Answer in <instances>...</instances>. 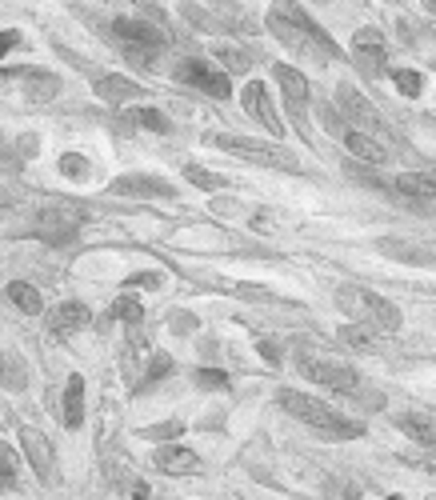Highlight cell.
<instances>
[{
	"instance_id": "cell-1",
	"label": "cell",
	"mask_w": 436,
	"mask_h": 500,
	"mask_svg": "<svg viewBox=\"0 0 436 500\" xmlns=\"http://www.w3.org/2000/svg\"><path fill=\"white\" fill-rule=\"evenodd\" d=\"M269 29L280 45L296 48L301 56H316V60H340V48L321 24L312 21L304 8H296L293 0H277L269 8Z\"/></svg>"
},
{
	"instance_id": "cell-3",
	"label": "cell",
	"mask_w": 436,
	"mask_h": 500,
	"mask_svg": "<svg viewBox=\"0 0 436 500\" xmlns=\"http://www.w3.org/2000/svg\"><path fill=\"white\" fill-rule=\"evenodd\" d=\"M337 305L345 308V316H353L356 324L372 332H397L400 329V308L392 300H384L380 292L372 289H361V284H345L337 292Z\"/></svg>"
},
{
	"instance_id": "cell-31",
	"label": "cell",
	"mask_w": 436,
	"mask_h": 500,
	"mask_svg": "<svg viewBox=\"0 0 436 500\" xmlns=\"http://www.w3.org/2000/svg\"><path fill=\"white\" fill-rule=\"evenodd\" d=\"M337 336H340L345 344H353V349H361V352L372 349V329H364V324H340Z\"/></svg>"
},
{
	"instance_id": "cell-13",
	"label": "cell",
	"mask_w": 436,
	"mask_h": 500,
	"mask_svg": "<svg viewBox=\"0 0 436 500\" xmlns=\"http://www.w3.org/2000/svg\"><path fill=\"white\" fill-rule=\"evenodd\" d=\"M21 448H24V456H29V464L37 469V477L53 480L56 461H53V444H48V436L37 433V428H21Z\"/></svg>"
},
{
	"instance_id": "cell-24",
	"label": "cell",
	"mask_w": 436,
	"mask_h": 500,
	"mask_svg": "<svg viewBox=\"0 0 436 500\" xmlns=\"http://www.w3.org/2000/svg\"><path fill=\"white\" fill-rule=\"evenodd\" d=\"M24 81H29V97L32 100H53L61 81L53 73H37V68H24Z\"/></svg>"
},
{
	"instance_id": "cell-38",
	"label": "cell",
	"mask_w": 436,
	"mask_h": 500,
	"mask_svg": "<svg viewBox=\"0 0 436 500\" xmlns=\"http://www.w3.org/2000/svg\"><path fill=\"white\" fill-rule=\"evenodd\" d=\"M16 45H21V32H13V29H4V32H0V56H4V53H13Z\"/></svg>"
},
{
	"instance_id": "cell-22",
	"label": "cell",
	"mask_w": 436,
	"mask_h": 500,
	"mask_svg": "<svg viewBox=\"0 0 436 500\" xmlns=\"http://www.w3.org/2000/svg\"><path fill=\"white\" fill-rule=\"evenodd\" d=\"M397 193L432 201L436 196V172H405V177H397Z\"/></svg>"
},
{
	"instance_id": "cell-42",
	"label": "cell",
	"mask_w": 436,
	"mask_h": 500,
	"mask_svg": "<svg viewBox=\"0 0 436 500\" xmlns=\"http://www.w3.org/2000/svg\"><path fill=\"white\" fill-rule=\"evenodd\" d=\"M389 500H405V496H389Z\"/></svg>"
},
{
	"instance_id": "cell-27",
	"label": "cell",
	"mask_w": 436,
	"mask_h": 500,
	"mask_svg": "<svg viewBox=\"0 0 436 500\" xmlns=\"http://www.w3.org/2000/svg\"><path fill=\"white\" fill-rule=\"evenodd\" d=\"M384 253L389 256H397V261H413V264H436V256L432 253H424V248H413V245H405V240H384Z\"/></svg>"
},
{
	"instance_id": "cell-39",
	"label": "cell",
	"mask_w": 436,
	"mask_h": 500,
	"mask_svg": "<svg viewBox=\"0 0 436 500\" xmlns=\"http://www.w3.org/2000/svg\"><path fill=\"white\" fill-rule=\"evenodd\" d=\"M261 357H269V360H280L277 344H272V341H261Z\"/></svg>"
},
{
	"instance_id": "cell-20",
	"label": "cell",
	"mask_w": 436,
	"mask_h": 500,
	"mask_svg": "<svg viewBox=\"0 0 436 500\" xmlns=\"http://www.w3.org/2000/svg\"><path fill=\"white\" fill-rule=\"evenodd\" d=\"M397 428H400L405 436H413L416 444H424V448H432V453H436V420L421 417V412H400V417H397Z\"/></svg>"
},
{
	"instance_id": "cell-12",
	"label": "cell",
	"mask_w": 436,
	"mask_h": 500,
	"mask_svg": "<svg viewBox=\"0 0 436 500\" xmlns=\"http://www.w3.org/2000/svg\"><path fill=\"white\" fill-rule=\"evenodd\" d=\"M337 108L348 116V125H356V128H380V112H376L369 105V97H361L353 84H340V89H337Z\"/></svg>"
},
{
	"instance_id": "cell-23",
	"label": "cell",
	"mask_w": 436,
	"mask_h": 500,
	"mask_svg": "<svg viewBox=\"0 0 436 500\" xmlns=\"http://www.w3.org/2000/svg\"><path fill=\"white\" fill-rule=\"evenodd\" d=\"M4 297L13 300L21 313H29V316H40V308H45V300H40V292L32 289V284H24V280H13L4 289Z\"/></svg>"
},
{
	"instance_id": "cell-7",
	"label": "cell",
	"mask_w": 436,
	"mask_h": 500,
	"mask_svg": "<svg viewBox=\"0 0 436 500\" xmlns=\"http://www.w3.org/2000/svg\"><path fill=\"white\" fill-rule=\"evenodd\" d=\"M241 105H244L249 116L261 120L272 136H285V120H280L277 105H272V92L264 89V81H249V84H244V89H241Z\"/></svg>"
},
{
	"instance_id": "cell-15",
	"label": "cell",
	"mask_w": 436,
	"mask_h": 500,
	"mask_svg": "<svg viewBox=\"0 0 436 500\" xmlns=\"http://www.w3.org/2000/svg\"><path fill=\"white\" fill-rule=\"evenodd\" d=\"M340 141H345V149L353 152V157H361L364 165H384V160H389L384 144L376 141V136L364 133V128H345V133H340Z\"/></svg>"
},
{
	"instance_id": "cell-28",
	"label": "cell",
	"mask_w": 436,
	"mask_h": 500,
	"mask_svg": "<svg viewBox=\"0 0 436 500\" xmlns=\"http://www.w3.org/2000/svg\"><path fill=\"white\" fill-rule=\"evenodd\" d=\"M108 316H113V321H124V324H141L144 308H141V300L136 297H116L113 308H108Z\"/></svg>"
},
{
	"instance_id": "cell-21",
	"label": "cell",
	"mask_w": 436,
	"mask_h": 500,
	"mask_svg": "<svg viewBox=\"0 0 436 500\" xmlns=\"http://www.w3.org/2000/svg\"><path fill=\"white\" fill-rule=\"evenodd\" d=\"M84 425V376H68L64 384V428H81Z\"/></svg>"
},
{
	"instance_id": "cell-40",
	"label": "cell",
	"mask_w": 436,
	"mask_h": 500,
	"mask_svg": "<svg viewBox=\"0 0 436 500\" xmlns=\"http://www.w3.org/2000/svg\"><path fill=\"white\" fill-rule=\"evenodd\" d=\"M133 500H149V488H144V485H136V493H133Z\"/></svg>"
},
{
	"instance_id": "cell-25",
	"label": "cell",
	"mask_w": 436,
	"mask_h": 500,
	"mask_svg": "<svg viewBox=\"0 0 436 500\" xmlns=\"http://www.w3.org/2000/svg\"><path fill=\"white\" fill-rule=\"evenodd\" d=\"M124 125H141V128H149V133H168V128H173L165 112H157V108H128Z\"/></svg>"
},
{
	"instance_id": "cell-35",
	"label": "cell",
	"mask_w": 436,
	"mask_h": 500,
	"mask_svg": "<svg viewBox=\"0 0 436 500\" xmlns=\"http://www.w3.org/2000/svg\"><path fill=\"white\" fill-rule=\"evenodd\" d=\"M0 477L8 480V485H16V453L0 441Z\"/></svg>"
},
{
	"instance_id": "cell-2",
	"label": "cell",
	"mask_w": 436,
	"mask_h": 500,
	"mask_svg": "<svg viewBox=\"0 0 436 500\" xmlns=\"http://www.w3.org/2000/svg\"><path fill=\"white\" fill-rule=\"evenodd\" d=\"M277 404L288 412V417L304 420V425H312L316 433L332 436V441H356V436H364V425H361V420L340 417V412L332 409V404L316 401V396H309V392L280 389V392H277Z\"/></svg>"
},
{
	"instance_id": "cell-37",
	"label": "cell",
	"mask_w": 436,
	"mask_h": 500,
	"mask_svg": "<svg viewBox=\"0 0 436 500\" xmlns=\"http://www.w3.org/2000/svg\"><path fill=\"white\" fill-rule=\"evenodd\" d=\"M124 284H133V289H160V272H141V277H128Z\"/></svg>"
},
{
	"instance_id": "cell-4",
	"label": "cell",
	"mask_w": 436,
	"mask_h": 500,
	"mask_svg": "<svg viewBox=\"0 0 436 500\" xmlns=\"http://www.w3.org/2000/svg\"><path fill=\"white\" fill-rule=\"evenodd\" d=\"M296 368L304 373V381H316V384H324V389L345 392V396H361V384H356L361 376H356L348 365H340V360L324 357V352L301 349L296 352Z\"/></svg>"
},
{
	"instance_id": "cell-17",
	"label": "cell",
	"mask_w": 436,
	"mask_h": 500,
	"mask_svg": "<svg viewBox=\"0 0 436 500\" xmlns=\"http://www.w3.org/2000/svg\"><path fill=\"white\" fill-rule=\"evenodd\" d=\"M157 469H165V472H173V477H188V472H196L201 469V456L192 453V448H184V444H165V448H157Z\"/></svg>"
},
{
	"instance_id": "cell-5",
	"label": "cell",
	"mask_w": 436,
	"mask_h": 500,
	"mask_svg": "<svg viewBox=\"0 0 436 500\" xmlns=\"http://www.w3.org/2000/svg\"><path fill=\"white\" fill-rule=\"evenodd\" d=\"M217 149L233 152V157H244L249 165H264V168H280V172H301L296 157L288 149H277V144H261L252 136H217Z\"/></svg>"
},
{
	"instance_id": "cell-30",
	"label": "cell",
	"mask_w": 436,
	"mask_h": 500,
	"mask_svg": "<svg viewBox=\"0 0 436 500\" xmlns=\"http://www.w3.org/2000/svg\"><path fill=\"white\" fill-rule=\"evenodd\" d=\"M392 84H397L405 97H421L424 89V76L416 73V68H392Z\"/></svg>"
},
{
	"instance_id": "cell-14",
	"label": "cell",
	"mask_w": 436,
	"mask_h": 500,
	"mask_svg": "<svg viewBox=\"0 0 436 500\" xmlns=\"http://www.w3.org/2000/svg\"><path fill=\"white\" fill-rule=\"evenodd\" d=\"M92 313L81 305V300H64V305H56V313L48 316V329H53L56 336H73L81 329H89Z\"/></svg>"
},
{
	"instance_id": "cell-29",
	"label": "cell",
	"mask_w": 436,
	"mask_h": 500,
	"mask_svg": "<svg viewBox=\"0 0 436 500\" xmlns=\"http://www.w3.org/2000/svg\"><path fill=\"white\" fill-rule=\"evenodd\" d=\"M184 180H188V185H196V188H209V193H212V188H228V180L220 177V172H209V168H201V165H188L184 168Z\"/></svg>"
},
{
	"instance_id": "cell-32",
	"label": "cell",
	"mask_w": 436,
	"mask_h": 500,
	"mask_svg": "<svg viewBox=\"0 0 436 500\" xmlns=\"http://www.w3.org/2000/svg\"><path fill=\"white\" fill-rule=\"evenodd\" d=\"M61 172H64V177H73V180H84V177H89V160H84L81 152H64V157H61Z\"/></svg>"
},
{
	"instance_id": "cell-8",
	"label": "cell",
	"mask_w": 436,
	"mask_h": 500,
	"mask_svg": "<svg viewBox=\"0 0 436 500\" xmlns=\"http://www.w3.org/2000/svg\"><path fill=\"white\" fill-rule=\"evenodd\" d=\"M353 60L364 68V76H384V60H389V45H384L380 29H356L353 37Z\"/></svg>"
},
{
	"instance_id": "cell-43",
	"label": "cell",
	"mask_w": 436,
	"mask_h": 500,
	"mask_svg": "<svg viewBox=\"0 0 436 500\" xmlns=\"http://www.w3.org/2000/svg\"><path fill=\"white\" fill-rule=\"evenodd\" d=\"M0 76H8V73H0Z\"/></svg>"
},
{
	"instance_id": "cell-16",
	"label": "cell",
	"mask_w": 436,
	"mask_h": 500,
	"mask_svg": "<svg viewBox=\"0 0 436 500\" xmlns=\"http://www.w3.org/2000/svg\"><path fill=\"white\" fill-rule=\"evenodd\" d=\"M113 193H121V196H173V185H168L165 177H116L113 180Z\"/></svg>"
},
{
	"instance_id": "cell-18",
	"label": "cell",
	"mask_w": 436,
	"mask_h": 500,
	"mask_svg": "<svg viewBox=\"0 0 436 500\" xmlns=\"http://www.w3.org/2000/svg\"><path fill=\"white\" fill-rule=\"evenodd\" d=\"M97 97L108 100V105H124V100H141L144 89L136 81H128V76H97Z\"/></svg>"
},
{
	"instance_id": "cell-26",
	"label": "cell",
	"mask_w": 436,
	"mask_h": 500,
	"mask_svg": "<svg viewBox=\"0 0 436 500\" xmlns=\"http://www.w3.org/2000/svg\"><path fill=\"white\" fill-rule=\"evenodd\" d=\"M212 56H217L220 68H228V73H249L252 68V56L244 53V48H236V45H217L212 48Z\"/></svg>"
},
{
	"instance_id": "cell-11",
	"label": "cell",
	"mask_w": 436,
	"mask_h": 500,
	"mask_svg": "<svg viewBox=\"0 0 436 500\" xmlns=\"http://www.w3.org/2000/svg\"><path fill=\"white\" fill-rule=\"evenodd\" d=\"M113 37L121 40L124 48H149V53H157V48L165 45V32L152 29V24H144V21H133V16L113 21Z\"/></svg>"
},
{
	"instance_id": "cell-6",
	"label": "cell",
	"mask_w": 436,
	"mask_h": 500,
	"mask_svg": "<svg viewBox=\"0 0 436 500\" xmlns=\"http://www.w3.org/2000/svg\"><path fill=\"white\" fill-rule=\"evenodd\" d=\"M173 76L181 84H192V89L209 92V97H217V100L233 97V76H228L225 68H212L209 60H181V65L173 68Z\"/></svg>"
},
{
	"instance_id": "cell-36",
	"label": "cell",
	"mask_w": 436,
	"mask_h": 500,
	"mask_svg": "<svg viewBox=\"0 0 436 500\" xmlns=\"http://www.w3.org/2000/svg\"><path fill=\"white\" fill-rule=\"evenodd\" d=\"M165 373H173V360H168V357H157V360H152V368L144 373V384H157Z\"/></svg>"
},
{
	"instance_id": "cell-34",
	"label": "cell",
	"mask_w": 436,
	"mask_h": 500,
	"mask_svg": "<svg viewBox=\"0 0 436 500\" xmlns=\"http://www.w3.org/2000/svg\"><path fill=\"white\" fill-rule=\"evenodd\" d=\"M196 384L201 389H228V376L220 368H196Z\"/></svg>"
},
{
	"instance_id": "cell-41",
	"label": "cell",
	"mask_w": 436,
	"mask_h": 500,
	"mask_svg": "<svg viewBox=\"0 0 436 500\" xmlns=\"http://www.w3.org/2000/svg\"><path fill=\"white\" fill-rule=\"evenodd\" d=\"M424 4H429V8H436V0H424Z\"/></svg>"
},
{
	"instance_id": "cell-44",
	"label": "cell",
	"mask_w": 436,
	"mask_h": 500,
	"mask_svg": "<svg viewBox=\"0 0 436 500\" xmlns=\"http://www.w3.org/2000/svg\"><path fill=\"white\" fill-rule=\"evenodd\" d=\"M220 4H225V0H220Z\"/></svg>"
},
{
	"instance_id": "cell-10",
	"label": "cell",
	"mask_w": 436,
	"mask_h": 500,
	"mask_svg": "<svg viewBox=\"0 0 436 500\" xmlns=\"http://www.w3.org/2000/svg\"><path fill=\"white\" fill-rule=\"evenodd\" d=\"M84 224V209L81 204H61V209H48L40 212V237L48 240V245H64V240H73V232Z\"/></svg>"
},
{
	"instance_id": "cell-33",
	"label": "cell",
	"mask_w": 436,
	"mask_h": 500,
	"mask_svg": "<svg viewBox=\"0 0 436 500\" xmlns=\"http://www.w3.org/2000/svg\"><path fill=\"white\" fill-rule=\"evenodd\" d=\"M181 433H184L181 420H168V425H152V428H144V436H149V441H176Z\"/></svg>"
},
{
	"instance_id": "cell-19",
	"label": "cell",
	"mask_w": 436,
	"mask_h": 500,
	"mask_svg": "<svg viewBox=\"0 0 436 500\" xmlns=\"http://www.w3.org/2000/svg\"><path fill=\"white\" fill-rule=\"evenodd\" d=\"M0 389H8V392L29 389V365H24V357L13 349H0Z\"/></svg>"
},
{
	"instance_id": "cell-9",
	"label": "cell",
	"mask_w": 436,
	"mask_h": 500,
	"mask_svg": "<svg viewBox=\"0 0 436 500\" xmlns=\"http://www.w3.org/2000/svg\"><path fill=\"white\" fill-rule=\"evenodd\" d=\"M272 76H277V84L285 89L288 112H293L296 125L304 128V116H309V100H312V92H309V76L296 73L293 65H277V68H272Z\"/></svg>"
}]
</instances>
